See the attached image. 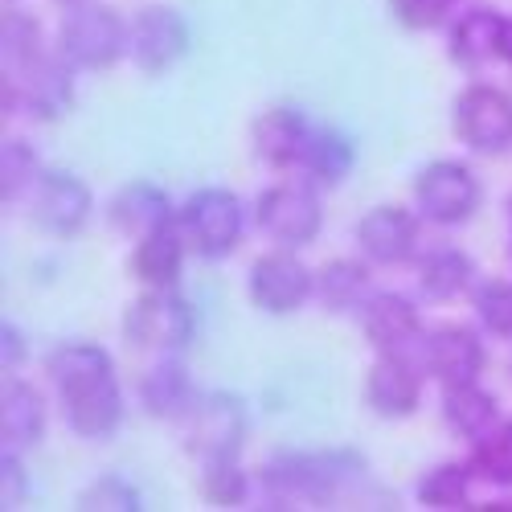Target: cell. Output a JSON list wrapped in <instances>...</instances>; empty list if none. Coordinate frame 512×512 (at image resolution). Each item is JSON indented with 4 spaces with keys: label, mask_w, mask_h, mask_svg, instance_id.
Segmentation results:
<instances>
[{
    "label": "cell",
    "mask_w": 512,
    "mask_h": 512,
    "mask_svg": "<svg viewBox=\"0 0 512 512\" xmlns=\"http://www.w3.org/2000/svg\"><path fill=\"white\" fill-rule=\"evenodd\" d=\"M189 54V21L173 5H148L127 25V58L144 74H164Z\"/></svg>",
    "instance_id": "11"
},
{
    "label": "cell",
    "mask_w": 512,
    "mask_h": 512,
    "mask_svg": "<svg viewBox=\"0 0 512 512\" xmlns=\"http://www.w3.org/2000/svg\"><path fill=\"white\" fill-rule=\"evenodd\" d=\"M197 332L193 308L177 295V287H148L123 312V340L144 353H181Z\"/></svg>",
    "instance_id": "3"
},
{
    "label": "cell",
    "mask_w": 512,
    "mask_h": 512,
    "mask_svg": "<svg viewBox=\"0 0 512 512\" xmlns=\"http://www.w3.org/2000/svg\"><path fill=\"white\" fill-rule=\"evenodd\" d=\"M369 259H328L320 271H316V300L328 308V312H361L373 295V275H369Z\"/></svg>",
    "instance_id": "27"
},
{
    "label": "cell",
    "mask_w": 512,
    "mask_h": 512,
    "mask_svg": "<svg viewBox=\"0 0 512 512\" xmlns=\"http://www.w3.org/2000/svg\"><path fill=\"white\" fill-rule=\"evenodd\" d=\"M250 484H246V472L238 467V459H213V463H201V496L218 508H238L246 500Z\"/></svg>",
    "instance_id": "32"
},
{
    "label": "cell",
    "mask_w": 512,
    "mask_h": 512,
    "mask_svg": "<svg viewBox=\"0 0 512 512\" xmlns=\"http://www.w3.org/2000/svg\"><path fill=\"white\" fill-rule=\"evenodd\" d=\"M357 316H361L365 340L377 353H406L422 340V316L402 291H373Z\"/></svg>",
    "instance_id": "16"
},
{
    "label": "cell",
    "mask_w": 512,
    "mask_h": 512,
    "mask_svg": "<svg viewBox=\"0 0 512 512\" xmlns=\"http://www.w3.org/2000/svg\"><path fill=\"white\" fill-rule=\"evenodd\" d=\"M353 164H357L353 140L332 132V127H324V132H312V140L304 148V160H300V168L308 173L312 185H340V181H349Z\"/></svg>",
    "instance_id": "28"
},
{
    "label": "cell",
    "mask_w": 512,
    "mask_h": 512,
    "mask_svg": "<svg viewBox=\"0 0 512 512\" xmlns=\"http://www.w3.org/2000/svg\"><path fill=\"white\" fill-rule=\"evenodd\" d=\"M422 365L406 353H377L365 373V406L377 418H410L422 406Z\"/></svg>",
    "instance_id": "14"
},
{
    "label": "cell",
    "mask_w": 512,
    "mask_h": 512,
    "mask_svg": "<svg viewBox=\"0 0 512 512\" xmlns=\"http://www.w3.org/2000/svg\"><path fill=\"white\" fill-rule=\"evenodd\" d=\"M480 512H512V500H496V504H480Z\"/></svg>",
    "instance_id": "40"
},
{
    "label": "cell",
    "mask_w": 512,
    "mask_h": 512,
    "mask_svg": "<svg viewBox=\"0 0 512 512\" xmlns=\"http://www.w3.org/2000/svg\"><path fill=\"white\" fill-rule=\"evenodd\" d=\"M443 422L451 435L476 443L500 426V406L480 381H459V386H443Z\"/></svg>",
    "instance_id": "25"
},
{
    "label": "cell",
    "mask_w": 512,
    "mask_h": 512,
    "mask_svg": "<svg viewBox=\"0 0 512 512\" xmlns=\"http://www.w3.org/2000/svg\"><path fill=\"white\" fill-rule=\"evenodd\" d=\"M476 320L492 336L512 340V283L508 279H492L476 291Z\"/></svg>",
    "instance_id": "34"
},
{
    "label": "cell",
    "mask_w": 512,
    "mask_h": 512,
    "mask_svg": "<svg viewBox=\"0 0 512 512\" xmlns=\"http://www.w3.org/2000/svg\"><path fill=\"white\" fill-rule=\"evenodd\" d=\"M25 107L33 119H62L74 107V66L62 54H37L21 70H5V111Z\"/></svg>",
    "instance_id": "7"
},
{
    "label": "cell",
    "mask_w": 512,
    "mask_h": 512,
    "mask_svg": "<svg viewBox=\"0 0 512 512\" xmlns=\"http://www.w3.org/2000/svg\"><path fill=\"white\" fill-rule=\"evenodd\" d=\"M0 357H5V373H17L21 361H25V336L17 324H5L0 328Z\"/></svg>",
    "instance_id": "38"
},
{
    "label": "cell",
    "mask_w": 512,
    "mask_h": 512,
    "mask_svg": "<svg viewBox=\"0 0 512 512\" xmlns=\"http://www.w3.org/2000/svg\"><path fill=\"white\" fill-rule=\"evenodd\" d=\"M41 156L33 152V144L25 140H5V148H0V201H17L25 193H33V185L41 181Z\"/></svg>",
    "instance_id": "30"
},
{
    "label": "cell",
    "mask_w": 512,
    "mask_h": 512,
    "mask_svg": "<svg viewBox=\"0 0 512 512\" xmlns=\"http://www.w3.org/2000/svg\"><path fill=\"white\" fill-rule=\"evenodd\" d=\"M62 418L66 426L87 439V443H99V439H111L123 422V390L119 381H99L91 390H78V394H66L62 398Z\"/></svg>",
    "instance_id": "22"
},
{
    "label": "cell",
    "mask_w": 512,
    "mask_h": 512,
    "mask_svg": "<svg viewBox=\"0 0 512 512\" xmlns=\"http://www.w3.org/2000/svg\"><path fill=\"white\" fill-rule=\"evenodd\" d=\"M254 222L259 230L287 250L312 246L324 230V205L312 181H287V185H271L259 205H254Z\"/></svg>",
    "instance_id": "5"
},
{
    "label": "cell",
    "mask_w": 512,
    "mask_h": 512,
    "mask_svg": "<svg viewBox=\"0 0 512 512\" xmlns=\"http://www.w3.org/2000/svg\"><path fill=\"white\" fill-rule=\"evenodd\" d=\"M500 58L512 66V17H504V54Z\"/></svg>",
    "instance_id": "39"
},
{
    "label": "cell",
    "mask_w": 512,
    "mask_h": 512,
    "mask_svg": "<svg viewBox=\"0 0 512 512\" xmlns=\"http://www.w3.org/2000/svg\"><path fill=\"white\" fill-rule=\"evenodd\" d=\"M177 226L189 242V250L205 263H222L238 250L246 230V205L230 189H197L181 209Z\"/></svg>",
    "instance_id": "1"
},
{
    "label": "cell",
    "mask_w": 512,
    "mask_h": 512,
    "mask_svg": "<svg viewBox=\"0 0 512 512\" xmlns=\"http://www.w3.org/2000/svg\"><path fill=\"white\" fill-rule=\"evenodd\" d=\"M308 140H312V127L295 107H267L259 119L250 123V148L271 168L300 164Z\"/></svg>",
    "instance_id": "18"
},
{
    "label": "cell",
    "mask_w": 512,
    "mask_h": 512,
    "mask_svg": "<svg viewBox=\"0 0 512 512\" xmlns=\"http://www.w3.org/2000/svg\"><path fill=\"white\" fill-rule=\"evenodd\" d=\"M455 136L484 156L512 148V95L488 82H476L455 99Z\"/></svg>",
    "instance_id": "10"
},
{
    "label": "cell",
    "mask_w": 512,
    "mask_h": 512,
    "mask_svg": "<svg viewBox=\"0 0 512 512\" xmlns=\"http://www.w3.org/2000/svg\"><path fill=\"white\" fill-rule=\"evenodd\" d=\"M488 361V349L476 328L467 324H443L435 332H422L418 340V365L439 386H459V381H480Z\"/></svg>",
    "instance_id": "12"
},
{
    "label": "cell",
    "mask_w": 512,
    "mask_h": 512,
    "mask_svg": "<svg viewBox=\"0 0 512 512\" xmlns=\"http://www.w3.org/2000/svg\"><path fill=\"white\" fill-rule=\"evenodd\" d=\"M246 291H250V304L259 312L291 316V312H300L316 295V275L304 267V259L295 250L275 246V250L263 254V259H254Z\"/></svg>",
    "instance_id": "8"
},
{
    "label": "cell",
    "mask_w": 512,
    "mask_h": 512,
    "mask_svg": "<svg viewBox=\"0 0 512 512\" xmlns=\"http://www.w3.org/2000/svg\"><path fill=\"white\" fill-rule=\"evenodd\" d=\"M46 435V398L25 377H5L0 390V443L5 451H29Z\"/></svg>",
    "instance_id": "23"
},
{
    "label": "cell",
    "mask_w": 512,
    "mask_h": 512,
    "mask_svg": "<svg viewBox=\"0 0 512 512\" xmlns=\"http://www.w3.org/2000/svg\"><path fill=\"white\" fill-rule=\"evenodd\" d=\"M484 201L480 177L459 160H435L426 164L414 181V205L431 226H463L476 218Z\"/></svg>",
    "instance_id": "6"
},
{
    "label": "cell",
    "mask_w": 512,
    "mask_h": 512,
    "mask_svg": "<svg viewBox=\"0 0 512 512\" xmlns=\"http://www.w3.org/2000/svg\"><path fill=\"white\" fill-rule=\"evenodd\" d=\"M472 283H476V263H472V254H463L459 246H431L418 259V287L426 300L451 304L472 291Z\"/></svg>",
    "instance_id": "26"
},
{
    "label": "cell",
    "mask_w": 512,
    "mask_h": 512,
    "mask_svg": "<svg viewBox=\"0 0 512 512\" xmlns=\"http://www.w3.org/2000/svg\"><path fill=\"white\" fill-rule=\"evenodd\" d=\"M29 500V472L21 463V451L0 455V508H21Z\"/></svg>",
    "instance_id": "37"
},
{
    "label": "cell",
    "mask_w": 512,
    "mask_h": 512,
    "mask_svg": "<svg viewBox=\"0 0 512 512\" xmlns=\"http://www.w3.org/2000/svg\"><path fill=\"white\" fill-rule=\"evenodd\" d=\"M185 254H189V242L181 234V226H164L148 238H140L132 246V259H127V271H132L136 283L144 287H177L181 279V267H185Z\"/></svg>",
    "instance_id": "24"
},
{
    "label": "cell",
    "mask_w": 512,
    "mask_h": 512,
    "mask_svg": "<svg viewBox=\"0 0 512 512\" xmlns=\"http://www.w3.org/2000/svg\"><path fill=\"white\" fill-rule=\"evenodd\" d=\"M46 373L54 381L58 398H66V394L99 386V381H111L115 361L103 345H95V340H62V345L50 349V357H46Z\"/></svg>",
    "instance_id": "21"
},
{
    "label": "cell",
    "mask_w": 512,
    "mask_h": 512,
    "mask_svg": "<svg viewBox=\"0 0 512 512\" xmlns=\"http://www.w3.org/2000/svg\"><path fill=\"white\" fill-rule=\"evenodd\" d=\"M78 504H82V508H115V512H136V508H144L140 492L127 484L123 476H99L91 488H82Z\"/></svg>",
    "instance_id": "35"
},
{
    "label": "cell",
    "mask_w": 512,
    "mask_h": 512,
    "mask_svg": "<svg viewBox=\"0 0 512 512\" xmlns=\"http://www.w3.org/2000/svg\"><path fill=\"white\" fill-rule=\"evenodd\" d=\"M181 435H185V451L197 463L238 459V451L246 443V406H242V398H234L226 390L201 394L193 402V410L181 418Z\"/></svg>",
    "instance_id": "4"
},
{
    "label": "cell",
    "mask_w": 512,
    "mask_h": 512,
    "mask_svg": "<svg viewBox=\"0 0 512 512\" xmlns=\"http://www.w3.org/2000/svg\"><path fill=\"white\" fill-rule=\"evenodd\" d=\"M455 0H390V13L398 25L414 29V33H426V29H439L447 21Z\"/></svg>",
    "instance_id": "36"
},
{
    "label": "cell",
    "mask_w": 512,
    "mask_h": 512,
    "mask_svg": "<svg viewBox=\"0 0 512 512\" xmlns=\"http://www.w3.org/2000/svg\"><path fill=\"white\" fill-rule=\"evenodd\" d=\"M62 5H66V9H70V5H82V0H62Z\"/></svg>",
    "instance_id": "41"
},
{
    "label": "cell",
    "mask_w": 512,
    "mask_h": 512,
    "mask_svg": "<svg viewBox=\"0 0 512 512\" xmlns=\"http://www.w3.org/2000/svg\"><path fill=\"white\" fill-rule=\"evenodd\" d=\"M95 209V193L91 185L74 177V173H41V181L29 193V218L37 230H46L54 238H70L87 226Z\"/></svg>",
    "instance_id": "13"
},
{
    "label": "cell",
    "mask_w": 512,
    "mask_h": 512,
    "mask_svg": "<svg viewBox=\"0 0 512 512\" xmlns=\"http://www.w3.org/2000/svg\"><path fill=\"white\" fill-rule=\"evenodd\" d=\"M58 54L74 70H107L127 54V21L99 0L70 5L58 29Z\"/></svg>",
    "instance_id": "2"
},
{
    "label": "cell",
    "mask_w": 512,
    "mask_h": 512,
    "mask_svg": "<svg viewBox=\"0 0 512 512\" xmlns=\"http://www.w3.org/2000/svg\"><path fill=\"white\" fill-rule=\"evenodd\" d=\"M467 467H472V476L488 484H512V422H500L492 435L476 439Z\"/></svg>",
    "instance_id": "31"
},
{
    "label": "cell",
    "mask_w": 512,
    "mask_h": 512,
    "mask_svg": "<svg viewBox=\"0 0 512 512\" xmlns=\"http://www.w3.org/2000/svg\"><path fill=\"white\" fill-rule=\"evenodd\" d=\"M0 46H5V70H21L29 66L41 50V25L29 17V13H5V21H0Z\"/></svg>",
    "instance_id": "33"
},
{
    "label": "cell",
    "mask_w": 512,
    "mask_h": 512,
    "mask_svg": "<svg viewBox=\"0 0 512 512\" xmlns=\"http://www.w3.org/2000/svg\"><path fill=\"white\" fill-rule=\"evenodd\" d=\"M361 259L373 267H398L418 254V218L402 205H377L357 222Z\"/></svg>",
    "instance_id": "15"
},
{
    "label": "cell",
    "mask_w": 512,
    "mask_h": 512,
    "mask_svg": "<svg viewBox=\"0 0 512 512\" xmlns=\"http://www.w3.org/2000/svg\"><path fill=\"white\" fill-rule=\"evenodd\" d=\"M467 488H472V467L467 463H439L418 480L414 496H418L422 508L447 512V508H463L467 504Z\"/></svg>",
    "instance_id": "29"
},
{
    "label": "cell",
    "mask_w": 512,
    "mask_h": 512,
    "mask_svg": "<svg viewBox=\"0 0 512 512\" xmlns=\"http://www.w3.org/2000/svg\"><path fill=\"white\" fill-rule=\"evenodd\" d=\"M136 394H140L144 414H152L160 422H181L193 410V402L201 398L189 369L177 361V353H160V361H152L144 369Z\"/></svg>",
    "instance_id": "17"
},
{
    "label": "cell",
    "mask_w": 512,
    "mask_h": 512,
    "mask_svg": "<svg viewBox=\"0 0 512 512\" xmlns=\"http://www.w3.org/2000/svg\"><path fill=\"white\" fill-rule=\"evenodd\" d=\"M447 50H451V62L463 66V70H484L488 62H496L504 54V17L488 5L480 9H463L455 21H451V33H447Z\"/></svg>",
    "instance_id": "20"
},
{
    "label": "cell",
    "mask_w": 512,
    "mask_h": 512,
    "mask_svg": "<svg viewBox=\"0 0 512 512\" xmlns=\"http://www.w3.org/2000/svg\"><path fill=\"white\" fill-rule=\"evenodd\" d=\"M111 226L119 234H127L132 242L173 226L177 222V209H173V197H168L156 181H132L123 185L115 197H111Z\"/></svg>",
    "instance_id": "19"
},
{
    "label": "cell",
    "mask_w": 512,
    "mask_h": 512,
    "mask_svg": "<svg viewBox=\"0 0 512 512\" xmlns=\"http://www.w3.org/2000/svg\"><path fill=\"white\" fill-rule=\"evenodd\" d=\"M263 484L275 508H295V504H320L332 492H340L345 472H340L336 455H300L287 451L263 467Z\"/></svg>",
    "instance_id": "9"
},
{
    "label": "cell",
    "mask_w": 512,
    "mask_h": 512,
    "mask_svg": "<svg viewBox=\"0 0 512 512\" xmlns=\"http://www.w3.org/2000/svg\"><path fill=\"white\" fill-rule=\"evenodd\" d=\"M508 218H512V205H508Z\"/></svg>",
    "instance_id": "42"
}]
</instances>
